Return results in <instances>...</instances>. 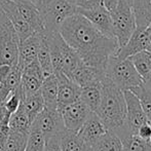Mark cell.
<instances>
[{"mask_svg": "<svg viewBox=\"0 0 151 151\" xmlns=\"http://www.w3.org/2000/svg\"><path fill=\"white\" fill-rule=\"evenodd\" d=\"M60 33L84 64L104 73L109 59L119 50L115 38L104 35L80 14L68 19L62 25Z\"/></svg>", "mask_w": 151, "mask_h": 151, "instance_id": "1", "label": "cell"}, {"mask_svg": "<svg viewBox=\"0 0 151 151\" xmlns=\"http://www.w3.org/2000/svg\"><path fill=\"white\" fill-rule=\"evenodd\" d=\"M96 113L108 131L117 133L127 125L124 91L106 77L102 80V101Z\"/></svg>", "mask_w": 151, "mask_h": 151, "instance_id": "2", "label": "cell"}, {"mask_svg": "<svg viewBox=\"0 0 151 151\" xmlns=\"http://www.w3.org/2000/svg\"><path fill=\"white\" fill-rule=\"evenodd\" d=\"M105 77L123 91H132L143 84V79L131 60H120L115 56L108 61Z\"/></svg>", "mask_w": 151, "mask_h": 151, "instance_id": "3", "label": "cell"}, {"mask_svg": "<svg viewBox=\"0 0 151 151\" xmlns=\"http://www.w3.org/2000/svg\"><path fill=\"white\" fill-rule=\"evenodd\" d=\"M20 44L18 32L0 7V65L18 66Z\"/></svg>", "mask_w": 151, "mask_h": 151, "instance_id": "4", "label": "cell"}, {"mask_svg": "<svg viewBox=\"0 0 151 151\" xmlns=\"http://www.w3.org/2000/svg\"><path fill=\"white\" fill-rule=\"evenodd\" d=\"M40 12L43 18L45 32L55 33L60 32L62 25L68 19L78 14V7L68 0H52Z\"/></svg>", "mask_w": 151, "mask_h": 151, "instance_id": "5", "label": "cell"}, {"mask_svg": "<svg viewBox=\"0 0 151 151\" xmlns=\"http://www.w3.org/2000/svg\"><path fill=\"white\" fill-rule=\"evenodd\" d=\"M110 12L113 21L114 35L120 48L129 42L137 30L135 14L131 5L121 2H118L117 6Z\"/></svg>", "mask_w": 151, "mask_h": 151, "instance_id": "6", "label": "cell"}, {"mask_svg": "<svg viewBox=\"0 0 151 151\" xmlns=\"http://www.w3.org/2000/svg\"><path fill=\"white\" fill-rule=\"evenodd\" d=\"M31 127L39 129L43 134L45 139L61 135L66 129L60 111L48 109L46 107L36 117V119L32 123Z\"/></svg>", "mask_w": 151, "mask_h": 151, "instance_id": "7", "label": "cell"}, {"mask_svg": "<svg viewBox=\"0 0 151 151\" xmlns=\"http://www.w3.org/2000/svg\"><path fill=\"white\" fill-rule=\"evenodd\" d=\"M59 111L63 118L66 129L74 133H78L80 131L91 113V111L81 100L66 106Z\"/></svg>", "mask_w": 151, "mask_h": 151, "instance_id": "8", "label": "cell"}, {"mask_svg": "<svg viewBox=\"0 0 151 151\" xmlns=\"http://www.w3.org/2000/svg\"><path fill=\"white\" fill-rule=\"evenodd\" d=\"M124 98L127 103V125L133 135H137L140 127L148 123L147 117L140 100L133 91H124Z\"/></svg>", "mask_w": 151, "mask_h": 151, "instance_id": "9", "label": "cell"}, {"mask_svg": "<svg viewBox=\"0 0 151 151\" xmlns=\"http://www.w3.org/2000/svg\"><path fill=\"white\" fill-rule=\"evenodd\" d=\"M78 14L83 16L104 35L110 38H115L113 28L111 12L105 7V5L99 7L91 8V9H81L78 8ZM116 39V38H115Z\"/></svg>", "mask_w": 151, "mask_h": 151, "instance_id": "10", "label": "cell"}, {"mask_svg": "<svg viewBox=\"0 0 151 151\" xmlns=\"http://www.w3.org/2000/svg\"><path fill=\"white\" fill-rule=\"evenodd\" d=\"M151 43V32L146 30H136L127 44L118 50L115 57L120 60H127L135 55L147 50Z\"/></svg>", "mask_w": 151, "mask_h": 151, "instance_id": "11", "label": "cell"}, {"mask_svg": "<svg viewBox=\"0 0 151 151\" xmlns=\"http://www.w3.org/2000/svg\"><path fill=\"white\" fill-rule=\"evenodd\" d=\"M0 7L3 9V12L6 14L7 18L14 25V29L17 30L20 37L21 42L25 41L27 38H29L33 34L31 28L25 19L23 18L17 1L14 0H0Z\"/></svg>", "mask_w": 151, "mask_h": 151, "instance_id": "12", "label": "cell"}, {"mask_svg": "<svg viewBox=\"0 0 151 151\" xmlns=\"http://www.w3.org/2000/svg\"><path fill=\"white\" fill-rule=\"evenodd\" d=\"M59 81L58 110L80 100L81 88L63 73L56 74Z\"/></svg>", "mask_w": 151, "mask_h": 151, "instance_id": "13", "label": "cell"}, {"mask_svg": "<svg viewBox=\"0 0 151 151\" xmlns=\"http://www.w3.org/2000/svg\"><path fill=\"white\" fill-rule=\"evenodd\" d=\"M43 80V74L38 61L34 62L25 68L23 70L22 82H21V88L24 97H28L40 91Z\"/></svg>", "mask_w": 151, "mask_h": 151, "instance_id": "14", "label": "cell"}, {"mask_svg": "<svg viewBox=\"0 0 151 151\" xmlns=\"http://www.w3.org/2000/svg\"><path fill=\"white\" fill-rule=\"evenodd\" d=\"M42 32L38 31L33 33L25 41L21 42L19 48V67L24 70L26 67L31 65L32 63L37 61L38 50H39L40 41H41Z\"/></svg>", "mask_w": 151, "mask_h": 151, "instance_id": "15", "label": "cell"}, {"mask_svg": "<svg viewBox=\"0 0 151 151\" xmlns=\"http://www.w3.org/2000/svg\"><path fill=\"white\" fill-rule=\"evenodd\" d=\"M107 133L108 129L103 123V121L100 119L97 113L91 112L88 120L78 132V135L91 148L93 143H96L100 138L103 137Z\"/></svg>", "mask_w": 151, "mask_h": 151, "instance_id": "16", "label": "cell"}, {"mask_svg": "<svg viewBox=\"0 0 151 151\" xmlns=\"http://www.w3.org/2000/svg\"><path fill=\"white\" fill-rule=\"evenodd\" d=\"M105 78V73L93 67L88 66L82 63L71 75L70 79L73 80L81 88L93 84L102 83V80Z\"/></svg>", "mask_w": 151, "mask_h": 151, "instance_id": "17", "label": "cell"}, {"mask_svg": "<svg viewBox=\"0 0 151 151\" xmlns=\"http://www.w3.org/2000/svg\"><path fill=\"white\" fill-rule=\"evenodd\" d=\"M17 3L23 18L25 19L33 33L44 30L43 18H42L41 12L36 4L26 0H18Z\"/></svg>", "mask_w": 151, "mask_h": 151, "instance_id": "18", "label": "cell"}, {"mask_svg": "<svg viewBox=\"0 0 151 151\" xmlns=\"http://www.w3.org/2000/svg\"><path fill=\"white\" fill-rule=\"evenodd\" d=\"M132 9L135 14L137 30H146L151 25V0H133Z\"/></svg>", "mask_w": 151, "mask_h": 151, "instance_id": "19", "label": "cell"}, {"mask_svg": "<svg viewBox=\"0 0 151 151\" xmlns=\"http://www.w3.org/2000/svg\"><path fill=\"white\" fill-rule=\"evenodd\" d=\"M40 91L45 103V107L52 110H58L59 81L56 74L43 80Z\"/></svg>", "mask_w": 151, "mask_h": 151, "instance_id": "20", "label": "cell"}, {"mask_svg": "<svg viewBox=\"0 0 151 151\" xmlns=\"http://www.w3.org/2000/svg\"><path fill=\"white\" fill-rule=\"evenodd\" d=\"M22 76H23V70L18 66L12 67L9 75L3 81L0 83V102L1 104L12 95L21 86L22 82Z\"/></svg>", "mask_w": 151, "mask_h": 151, "instance_id": "21", "label": "cell"}, {"mask_svg": "<svg viewBox=\"0 0 151 151\" xmlns=\"http://www.w3.org/2000/svg\"><path fill=\"white\" fill-rule=\"evenodd\" d=\"M37 61H38V63H39L40 67H41L44 79L50 77V76L54 75L55 71H54V67H52V63L50 50V45H48L47 38H46L45 31L44 30L42 32V37H41V41H40L39 50H38Z\"/></svg>", "mask_w": 151, "mask_h": 151, "instance_id": "22", "label": "cell"}, {"mask_svg": "<svg viewBox=\"0 0 151 151\" xmlns=\"http://www.w3.org/2000/svg\"><path fill=\"white\" fill-rule=\"evenodd\" d=\"M60 142L62 151H91V148L78 133L71 131H65L60 135Z\"/></svg>", "mask_w": 151, "mask_h": 151, "instance_id": "23", "label": "cell"}, {"mask_svg": "<svg viewBox=\"0 0 151 151\" xmlns=\"http://www.w3.org/2000/svg\"><path fill=\"white\" fill-rule=\"evenodd\" d=\"M22 107L26 111V113L28 114L31 122L33 123L36 117L45 108V103H44L41 91L34 93V95L25 97L22 102Z\"/></svg>", "mask_w": 151, "mask_h": 151, "instance_id": "24", "label": "cell"}, {"mask_svg": "<svg viewBox=\"0 0 151 151\" xmlns=\"http://www.w3.org/2000/svg\"><path fill=\"white\" fill-rule=\"evenodd\" d=\"M80 100L91 112H97L102 101V83L81 88Z\"/></svg>", "mask_w": 151, "mask_h": 151, "instance_id": "25", "label": "cell"}, {"mask_svg": "<svg viewBox=\"0 0 151 151\" xmlns=\"http://www.w3.org/2000/svg\"><path fill=\"white\" fill-rule=\"evenodd\" d=\"M91 151H123V145L120 138L114 132L108 131L91 146Z\"/></svg>", "mask_w": 151, "mask_h": 151, "instance_id": "26", "label": "cell"}, {"mask_svg": "<svg viewBox=\"0 0 151 151\" xmlns=\"http://www.w3.org/2000/svg\"><path fill=\"white\" fill-rule=\"evenodd\" d=\"M32 122L29 118L28 114L26 113L21 105L20 109L17 112H14L9 119V129L10 131L20 132V133L29 134L31 129Z\"/></svg>", "mask_w": 151, "mask_h": 151, "instance_id": "27", "label": "cell"}, {"mask_svg": "<svg viewBox=\"0 0 151 151\" xmlns=\"http://www.w3.org/2000/svg\"><path fill=\"white\" fill-rule=\"evenodd\" d=\"M129 60L133 63V65L135 66L137 72L140 74V76H141L144 81L147 78L151 69V52L144 50V52H139V54L131 57Z\"/></svg>", "mask_w": 151, "mask_h": 151, "instance_id": "28", "label": "cell"}, {"mask_svg": "<svg viewBox=\"0 0 151 151\" xmlns=\"http://www.w3.org/2000/svg\"><path fill=\"white\" fill-rule=\"evenodd\" d=\"M29 134L10 131L6 141L5 151H26Z\"/></svg>", "mask_w": 151, "mask_h": 151, "instance_id": "29", "label": "cell"}, {"mask_svg": "<svg viewBox=\"0 0 151 151\" xmlns=\"http://www.w3.org/2000/svg\"><path fill=\"white\" fill-rule=\"evenodd\" d=\"M131 91H133L140 100V103H141L142 108L146 114L148 122L151 124V90L144 86V84H142L138 88H133Z\"/></svg>", "mask_w": 151, "mask_h": 151, "instance_id": "30", "label": "cell"}, {"mask_svg": "<svg viewBox=\"0 0 151 151\" xmlns=\"http://www.w3.org/2000/svg\"><path fill=\"white\" fill-rule=\"evenodd\" d=\"M45 137L37 129L31 127L26 151H44Z\"/></svg>", "mask_w": 151, "mask_h": 151, "instance_id": "31", "label": "cell"}, {"mask_svg": "<svg viewBox=\"0 0 151 151\" xmlns=\"http://www.w3.org/2000/svg\"><path fill=\"white\" fill-rule=\"evenodd\" d=\"M24 98H25L24 93H23L22 88H21V86H20V88L14 91V93H12V95L2 103V105L6 108V110L9 112L10 115H12L14 112H17L20 109Z\"/></svg>", "mask_w": 151, "mask_h": 151, "instance_id": "32", "label": "cell"}, {"mask_svg": "<svg viewBox=\"0 0 151 151\" xmlns=\"http://www.w3.org/2000/svg\"><path fill=\"white\" fill-rule=\"evenodd\" d=\"M44 151H62L60 135L50 137L45 139V145H44Z\"/></svg>", "mask_w": 151, "mask_h": 151, "instance_id": "33", "label": "cell"}, {"mask_svg": "<svg viewBox=\"0 0 151 151\" xmlns=\"http://www.w3.org/2000/svg\"><path fill=\"white\" fill-rule=\"evenodd\" d=\"M76 5L81 9H91V8L104 5V1L103 0H77Z\"/></svg>", "mask_w": 151, "mask_h": 151, "instance_id": "34", "label": "cell"}, {"mask_svg": "<svg viewBox=\"0 0 151 151\" xmlns=\"http://www.w3.org/2000/svg\"><path fill=\"white\" fill-rule=\"evenodd\" d=\"M9 112L6 110L3 105H0V129H9V119H10Z\"/></svg>", "mask_w": 151, "mask_h": 151, "instance_id": "35", "label": "cell"}, {"mask_svg": "<svg viewBox=\"0 0 151 151\" xmlns=\"http://www.w3.org/2000/svg\"><path fill=\"white\" fill-rule=\"evenodd\" d=\"M138 136L145 141H151V124L149 122L142 125L138 131Z\"/></svg>", "mask_w": 151, "mask_h": 151, "instance_id": "36", "label": "cell"}, {"mask_svg": "<svg viewBox=\"0 0 151 151\" xmlns=\"http://www.w3.org/2000/svg\"><path fill=\"white\" fill-rule=\"evenodd\" d=\"M9 132H10V129H0V151H5L6 141H7Z\"/></svg>", "mask_w": 151, "mask_h": 151, "instance_id": "37", "label": "cell"}, {"mask_svg": "<svg viewBox=\"0 0 151 151\" xmlns=\"http://www.w3.org/2000/svg\"><path fill=\"white\" fill-rule=\"evenodd\" d=\"M12 67L8 65H0V83L5 81L7 76L9 75L10 71H12Z\"/></svg>", "mask_w": 151, "mask_h": 151, "instance_id": "38", "label": "cell"}, {"mask_svg": "<svg viewBox=\"0 0 151 151\" xmlns=\"http://www.w3.org/2000/svg\"><path fill=\"white\" fill-rule=\"evenodd\" d=\"M103 1H104V5H105V7L107 8L109 12H111V10H113L114 8L117 6L119 0H103Z\"/></svg>", "mask_w": 151, "mask_h": 151, "instance_id": "39", "label": "cell"}, {"mask_svg": "<svg viewBox=\"0 0 151 151\" xmlns=\"http://www.w3.org/2000/svg\"><path fill=\"white\" fill-rule=\"evenodd\" d=\"M52 0H38V4H37V7L39 8V10L43 9L46 5H47Z\"/></svg>", "mask_w": 151, "mask_h": 151, "instance_id": "40", "label": "cell"}, {"mask_svg": "<svg viewBox=\"0 0 151 151\" xmlns=\"http://www.w3.org/2000/svg\"><path fill=\"white\" fill-rule=\"evenodd\" d=\"M143 84H144V86H146L147 88L151 90V69H150V72H149V74H148L147 78L143 81Z\"/></svg>", "mask_w": 151, "mask_h": 151, "instance_id": "41", "label": "cell"}, {"mask_svg": "<svg viewBox=\"0 0 151 151\" xmlns=\"http://www.w3.org/2000/svg\"><path fill=\"white\" fill-rule=\"evenodd\" d=\"M119 2H121V3H124V4H129V5L132 6V2H133V0H119Z\"/></svg>", "mask_w": 151, "mask_h": 151, "instance_id": "42", "label": "cell"}, {"mask_svg": "<svg viewBox=\"0 0 151 151\" xmlns=\"http://www.w3.org/2000/svg\"><path fill=\"white\" fill-rule=\"evenodd\" d=\"M26 1H29V2H32V3H34V4H36V5H37V4H38V0H26Z\"/></svg>", "mask_w": 151, "mask_h": 151, "instance_id": "43", "label": "cell"}, {"mask_svg": "<svg viewBox=\"0 0 151 151\" xmlns=\"http://www.w3.org/2000/svg\"><path fill=\"white\" fill-rule=\"evenodd\" d=\"M68 1L72 2V3H73V4H75V5H76V2H77V0H68ZM76 6H77V5H76Z\"/></svg>", "mask_w": 151, "mask_h": 151, "instance_id": "44", "label": "cell"}, {"mask_svg": "<svg viewBox=\"0 0 151 151\" xmlns=\"http://www.w3.org/2000/svg\"><path fill=\"white\" fill-rule=\"evenodd\" d=\"M147 52H151V43H150V45H149V47H148V50H147Z\"/></svg>", "mask_w": 151, "mask_h": 151, "instance_id": "45", "label": "cell"}, {"mask_svg": "<svg viewBox=\"0 0 151 151\" xmlns=\"http://www.w3.org/2000/svg\"><path fill=\"white\" fill-rule=\"evenodd\" d=\"M149 30H150V32H151V27H149Z\"/></svg>", "mask_w": 151, "mask_h": 151, "instance_id": "46", "label": "cell"}, {"mask_svg": "<svg viewBox=\"0 0 151 151\" xmlns=\"http://www.w3.org/2000/svg\"><path fill=\"white\" fill-rule=\"evenodd\" d=\"M14 1H18V0H14Z\"/></svg>", "mask_w": 151, "mask_h": 151, "instance_id": "47", "label": "cell"}, {"mask_svg": "<svg viewBox=\"0 0 151 151\" xmlns=\"http://www.w3.org/2000/svg\"><path fill=\"white\" fill-rule=\"evenodd\" d=\"M0 105H1V102H0Z\"/></svg>", "mask_w": 151, "mask_h": 151, "instance_id": "48", "label": "cell"}, {"mask_svg": "<svg viewBox=\"0 0 151 151\" xmlns=\"http://www.w3.org/2000/svg\"><path fill=\"white\" fill-rule=\"evenodd\" d=\"M150 27H151V25H150Z\"/></svg>", "mask_w": 151, "mask_h": 151, "instance_id": "49", "label": "cell"}]
</instances>
